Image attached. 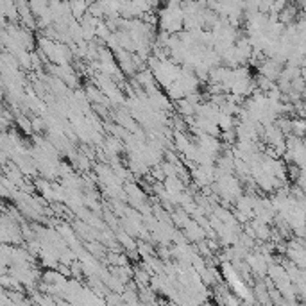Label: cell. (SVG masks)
Instances as JSON below:
<instances>
[{"label":"cell","mask_w":306,"mask_h":306,"mask_svg":"<svg viewBox=\"0 0 306 306\" xmlns=\"http://www.w3.org/2000/svg\"><path fill=\"white\" fill-rule=\"evenodd\" d=\"M292 135L304 138L306 136V118L304 117H295L292 118Z\"/></svg>","instance_id":"6da1fadb"}]
</instances>
